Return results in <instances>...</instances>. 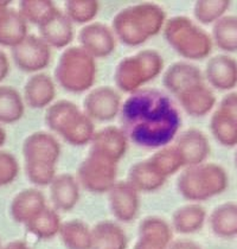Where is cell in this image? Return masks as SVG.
I'll return each instance as SVG.
<instances>
[{
	"label": "cell",
	"instance_id": "obj_37",
	"mask_svg": "<svg viewBox=\"0 0 237 249\" xmlns=\"http://www.w3.org/2000/svg\"><path fill=\"white\" fill-rule=\"evenodd\" d=\"M19 166L15 157L9 152L0 151V186L6 185L17 177Z\"/></svg>",
	"mask_w": 237,
	"mask_h": 249
},
{
	"label": "cell",
	"instance_id": "obj_31",
	"mask_svg": "<svg viewBox=\"0 0 237 249\" xmlns=\"http://www.w3.org/2000/svg\"><path fill=\"white\" fill-rule=\"evenodd\" d=\"M211 131L215 138L224 146L237 144V123L220 109H217L212 115Z\"/></svg>",
	"mask_w": 237,
	"mask_h": 249
},
{
	"label": "cell",
	"instance_id": "obj_6",
	"mask_svg": "<svg viewBox=\"0 0 237 249\" xmlns=\"http://www.w3.org/2000/svg\"><path fill=\"white\" fill-rule=\"evenodd\" d=\"M23 151L29 179L37 185L52 182L53 165L59 153L56 140L47 133H34L25 140Z\"/></svg>",
	"mask_w": 237,
	"mask_h": 249
},
{
	"label": "cell",
	"instance_id": "obj_1",
	"mask_svg": "<svg viewBox=\"0 0 237 249\" xmlns=\"http://www.w3.org/2000/svg\"><path fill=\"white\" fill-rule=\"evenodd\" d=\"M123 133L135 144L159 147L169 144L180 126V115L168 94L142 88L131 94L121 106Z\"/></svg>",
	"mask_w": 237,
	"mask_h": 249
},
{
	"label": "cell",
	"instance_id": "obj_17",
	"mask_svg": "<svg viewBox=\"0 0 237 249\" xmlns=\"http://www.w3.org/2000/svg\"><path fill=\"white\" fill-rule=\"evenodd\" d=\"M176 97L185 112L192 116L206 115L216 104L214 91L204 82L190 87Z\"/></svg>",
	"mask_w": 237,
	"mask_h": 249
},
{
	"label": "cell",
	"instance_id": "obj_25",
	"mask_svg": "<svg viewBox=\"0 0 237 249\" xmlns=\"http://www.w3.org/2000/svg\"><path fill=\"white\" fill-rule=\"evenodd\" d=\"M212 40L225 53L237 51V17L224 16L214 24Z\"/></svg>",
	"mask_w": 237,
	"mask_h": 249
},
{
	"label": "cell",
	"instance_id": "obj_14",
	"mask_svg": "<svg viewBox=\"0 0 237 249\" xmlns=\"http://www.w3.org/2000/svg\"><path fill=\"white\" fill-rule=\"evenodd\" d=\"M205 78L218 90H231L237 86V61L228 55H217L207 61Z\"/></svg>",
	"mask_w": 237,
	"mask_h": 249
},
{
	"label": "cell",
	"instance_id": "obj_23",
	"mask_svg": "<svg viewBox=\"0 0 237 249\" xmlns=\"http://www.w3.org/2000/svg\"><path fill=\"white\" fill-rule=\"evenodd\" d=\"M24 114V97L10 86H0V123L13 124Z\"/></svg>",
	"mask_w": 237,
	"mask_h": 249
},
{
	"label": "cell",
	"instance_id": "obj_26",
	"mask_svg": "<svg viewBox=\"0 0 237 249\" xmlns=\"http://www.w3.org/2000/svg\"><path fill=\"white\" fill-rule=\"evenodd\" d=\"M211 227L215 234L222 237H233L237 235V205H222L214 211L211 216Z\"/></svg>",
	"mask_w": 237,
	"mask_h": 249
},
{
	"label": "cell",
	"instance_id": "obj_40",
	"mask_svg": "<svg viewBox=\"0 0 237 249\" xmlns=\"http://www.w3.org/2000/svg\"><path fill=\"white\" fill-rule=\"evenodd\" d=\"M171 249H202V248L199 247L198 245H196V243L191 242V241L180 240V241H177V242H174L173 245H172Z\"/></svg>",
	"mask_w": 237,
	"mask_h": 249
},
{
	"label": "cell",
	"instance_id": "obj_22",
	"mask_svg": "<svg viewBox=\"0 0 237 249\" xmlns=\"http://www.w3.org/2000/svg\"><path fill=\"white\" fill-rule=\"evenodd\" d=\"M179 152L183 161L197 165L206 158L209 152L206 138L198 131H187L179 140Z\"/></svg>",
	"mask_w": 237,
	"mask_h": 249
},
{
	"label": "cell",
	"instance_id": "obj_11",
	"mask_svg": "<svg viewBox=\"0 0 237 249\" xmlns=\"http://www.w3.org/2000/svg\"><path fill=\"white\" fill-rule=\"evenodd\" d=\"M83 106L90 119L108 121L114 119L121 109V96L112 87L101 86L89 91Z\"/></svg>",
	"mask_w": 237,
	"mask_h": 249
},
{
	"label": "cell",
	"instance_id": "obj_27",
	"mask_svg": "<svg viewBox=\"0 0 237 249\" xmlns=\"http://www.w3.org/2000/svg\"><path fill=\"white\" fill-rule=\"evenodd\" d=\"M126 239L118 227L112 223H101L93 231L94 249H125Z\"/></svg>",
	"mask_w": 237,
	"mask_h": 249
},
{
	"label": "cell",
	"instance_id": "obj_12",
	"mask_svg": "<svg viewBox=\"0 0 237 249\" xmlns=\"http://www.w3.org/2000/svg\"><path fill=\"white\" fill-rule=\"evenodd\" d=\"M80 47L94 58H103L114 51L117 37L113 30L102 23H90L81 29Z\"/></svg>",
	"mask_w": 237,
	"mask_h": 249
},
{
	"label": "cell",
	"instance_id": "obj_42",
	"mask_svg": "<svg viewBox=\"0 0 237 249\" xmlns=\"http://www.w3.org/2000/svg\"><path fill=\"white\" fill-rule=\"evenodd\" d=\"M5 140H6V133H5L4 128H2V127L0 126V147H1V146L4 145Z\"/></svg>",
	"mask_w": 237,
	"mask_h": 249
},
{
	"label": "cell",
	"instance_id": "obj_29",
	"mask_svg": "<svg viewBox=\"0 0 237 249\" xmlns=\"http://www.w3.org/2000/svg\"><path fill=\"white\" fill-rule=\"evenodd\" d=\"M26 228L39 239H50L57 234L58 230H61L57 215L47 208L40 210L34 218H31L26 223Z\"/></svg>",
	"mask_w": 237,
	"mask_h": 249
},
{
	"label": "cell",
	"instance_id": "obj_2",
	"mask_svg": "<svg viewBox=\"0 0 237 249\" xmlns=\"http://www.w3.org/2000/svg\"><path fill=\"white\" fill-rule=\"evenodd\" d=\"M166 20L163 7L152 2H141L122 9L115 15L112 30L122 44L139 47L163 31Z\"/></svg>",
	"mask_w": 237,
	"mask_h": 249
},
{
	"label": "cell",
	"instance_id": "obj_10",
	"mask_svg": "<svg viewBox=\"0 0 237 249\" xmlns=\"http://www.w3.org/2000/svg\"><path fill=\"white\" fill-rule=\"evenodd\" d=\"M39 37L55 49H67L74 39V23L63 11L55 7L38 24Z\"/></svg>",
	"mask_w": 237,
	"mask_h": 249
},
{
	"label": "cell",
	"instance_id": "obj_24",
	"mask_svg": "<svg viewBox=\"0 0 237 249\" xmlns=\"http://www.w3.org/2000/svg\"><path fill=\"white\" fill-rule=\"evenodd\" d=\"M113 210L115 216L122 221H131L136 213V194L134 189L127 184H118L112 190Z\"/></svg>",
	"mask_w": 237,
	"mask_h": 249
},
{
	"label": "cell",
	"instance_id": "obj_21",
	"mask_svg": "<svg viewBox=\"0 0 237 249\" xmlns=\"http://www.w3.org/2000/svg\"><path fill=\"white\" fill-rule=\"evenodd\" d=\"M126 148V134L117 128L103 129L96 134L94 142V154L106 158L112 161V159L122 156Z\"/></svg>",
	"mask_w": 237,
	"mask_h": 249
},
{
	"label": "cell",
	"instance_id": "obj_9",
	"mask_svg": "<svg viewBox=\"0 0 237 249\" xmlns=\"http://www.w3.org/2000/svg\"><path fill=\"white\" fill-rule=\"evenodd\" d=\"M15 64L24 72H36L50 64L51 48L39 36L28 35L23 42L12 48Z\"/></svg>",
	"mask_w": 237,
	"mask_h": 249
},
{
	"label": "cell",
	"instance_id": "obj_43",
	"mask_svg": "<svg viewBox=\"0 0 237 249\" xmlns=\"http://www.w3.org/2000/svg\"><path fill=\"white\" fill-rule=\"evenodd\" d=\"M10 2L11 1H9V0H0V12L10 7Z\"/></svg>",
	"mask_w": 237,
	"mask_h": 249
},
{
	"label": "cell",
	"instance_id": "obj_13",
	"mask_svg": "<svg viewBox=\"0 0 237 249\" xmlns=\"http://www.w3.org/2000/svg\"><path fill=\"white\" fill-rule=\"evenodd\" d=\"M203 82V72L198 67L190 62H174L165 70L163 75V86L165 87L166 90L176 96L190 87Z\"/></svg>",
	"mask_w": 237,
	"mask_h": 249
},
{
	"label": "cell",
	"instance_id": "obj_38",
	"mask_svg": "<svg viewBox=\"0 0 237 249\" xmlns=\"http://www.w3.org/2000/svg\"><path fill=\"white\" fill-rule=\"evenodd\" d=\"M218 109L224 112L225 114L230 116L237 123V91H233V93L223 97Z\"/></svg>",
	"mask_w": 237,
	"mask_h": 249
},
{
	"label": "cell",
	"instance_id": "obj_35",
	"mask_svg": "<svg viewBox=\"0 0 237 249\" xmlns=\"http://www.w3.org/2000/svg\"><path fill=\"white\" fill-rule=\"evenodd\" d=\"M132 180L134 185L144 189V190H153L163 184L164 176L158 171L152 163L139 164L132 170Z\"/></svg>",
	"mask_w": 237,
	"mask_h": 249
},
{
	"label": "cell",
	"instance_id": "obj_36",
	"mask_svg": "<svg viewBox=\"0 0 237 249\" xmlns=\"http://www.w3.org/2000/svg\"><path fill=\"white\" fill-rule=\"evenodd\" d=\"M55 7V4L49 0H23L19 2L18 11L26 23L38 25Z\"/></svg>",
	"mask_w": 237,
	"mask_h": 249
},
{
	"label": "cell",
	"instance_id": "obj_39",
	"mask_svg": "<svg viewBox=\"0 0 237 249\" xmlns=\"http://www.w3.org/2000/svg\"><path fill=\"white\" fill-rule=\"evenodd\" d=\"M10 71V62L9 57L6 56V53L0 49V82L6 78Z\"/></svg>",
	"mask_w": 237,
	"mask_h": 249
},
{
	"label": "cell",
	"instance_id": "obj_19",
	"mask_svg": "<svg viewBox=\"0 0 237 249\" xmlns=\"http://www.w3.org/2000/svg\"><path fill=\"white\" fill-rule=\"evenodd\" d=\"M44 209V197L39 191L24 190L19 192L11 204V215L18 223H28L40 210Z\"/></svg>",
	"mask_w": 237,
	"mask_h": 249
},
{
	"label": "cell",
	"instance_id": "obj_28",
	"mask_svg": "<svg viewBox=\"0 0 237 249\" xmlns=\"http://www.w3.org/2000/svg\"><path fill=\"white\" fill-rule=\"evenodd\" d=\"M100 4L95 0H69L64 4V13L75 24L88 25L99 15Z\"/></svg>",
	"mask_w": 237,
	"mask_h": 249
},
{
	"label": "cell",
	"instance_id": "obj_32",
	"mask_svg": "<svg viewBox=\"0 0 237 249\" xmlns=\"http://www.w3.org/2000/svg\"><path fill=\"white\" fill-rule=\"evenodd\" d=\"M77 197V185L71 177L62 176L52 180V198L58 208L70 209L75 205Z\"/></svg>",
	"mask_w": 237,
	"mask_h": 249
},
{
	"label": "cell",
	"instance_id": "obj_16",
	"mask_svg": "<svg viewBox=\"0 0 237 249\" xmlns=\"http://www.w3.org/2000/svg\"><path fill=\"white\" fill-rule=\"evenodd\" d=\"M56 96L55 81L49 75L38 72L32 75L24 87V101L29 107L38 109L51 106Z\"/></svg>",
	"mask_w": 237,
	"mask_h": 249
},
{
	"label": "cell",
	"instance_id": "obj_20",
	"mask_svg": "<svg viewBox=\"0 0 237 249\" xmlns=\"http://www.w3.org/2000/svg\"><path fill=\"white\" fill-rule=\"evenodd\" d=\"M169 239V227L160 220L150 218L140 227V240L135 249H166Z\"/></svg>",
	"mask_w": 237,
	"mask_h": 249
},
{
	"label": "cell",
	"instance_id": "obj_3",
	"mask_svg": "<svg viewBox=\"0 0 237 249\" xmlns=\"http://www.w3.org/2000/svg\"><path fill=\"white\" fill-rule=\"evenodd\" d=\"M163 34L169 47L185 59H204L212 51V37L187 17L169 18L166 20Z\"/></svg>",
	"mask_w": 237,
	"mask_h": 249
},
{
	"label": "cell",
	"instance_id": "obj_7",
	"mask_svg": "<svg viewBox=\"0 0 237 249\" xmlns=\"http://www.w3.org/2000/svg\"><path fill=\"white\" fill-rule=\"evenodd\" d=\"M45 121L51 129L72 144H85L93 134L91 119L68 100H59L51 105L45 114Z\"/></svg>",
	"mask_w": 237,
	"mask_h": 249
},
{
	"label": "cell",
	"instance_id": "obj_41",
	"mask_svg": "<svg viewBox=\"0 0 237 249\" xmlns=\"http://www.w3.org/2000/svg\"><path fill=\"white\" fill-rule=\"evenodd\" d=\"M2 249H31L26 243L21 242V241H13V242L7 243Z\"/></svg>",
	"mask_w": 237,
	"mask_h": 249
},
{
	"label": "cell",
	"instance_id": "obj_15",
	"mask_svg": "<svg viewBox=\"0 0 237 249\" xmlns=\"http://www.w3.org/2000/svg\"><path fill=\"white\" fill-rule=\"evenodd\" d=\"M80 176L83 184L90 190L103 191L112 185L114 167L108 159L93 154L91 158L82 165Z\"/></svg>",
	"mask_w": 237,
	"mask_h": 249
},
{
	"label": "cell",
	"instance_id": "obj_30",
	"mask_svg": "<svg viewBox=\"0 0 237 249\" xmlns=\"http://www.w3.org/2000/svg\"><path fill=\"white\" fill-rule=\"evenodd\" d=\"M59 231L69 249H90L93 246V232L81 222L66 223Z\"/></svg>",
	"mask_w": 237,
	"mask_h": 249
},
{
	"label": "cell",
	"instance_id": "obj_44",
	"mask_svg": "<svg viewBox=\"0 0 237 249\" xmlns=\"http://www.w3.org/2000/svg\"><path fill=\"white\" fill-rule=\"evenodd\" d=\"M236 164H237V153H236Z\"/></svg>",
	"mask_w": 237,
	"mask_h": 249
},
{
	"label": "cell",
	"instance_id": "obj_18",
	"mask_svg": "<svg viewBox=\"0 0 237 249\" xmlns=\"http://www.w3.org/2000/svg\"><path fill=\"white\" fill-rule=\"evenodd\" d=\"M28 23L18 10L7 7L0 12V45L17 47L28 36Z\"/></svg>",
	"mask_w": 237,
	"mask_h": 249
},
{
	"label": "cell",
	"instance_id": "obj_5",
	"mask_svg": "<svg viewBox=\"0 0 237 249\" xmlns=\"http://www.w3.org/2000/svg\"><path fill=\"white\" fill-rule=\"evenodd\" d=\"M163 68L164 59L158 51L153 49L140 50L118 62L114 71L115 86L131 95L158 77Z\"/></svg>",
	"mask_w": 237,
	"mask_h": 249
},
{
	"label": "cell",
	"instance_id": "obj_8",
	"mask_svg": "<svg viewBox=\"0 0 237 249\" xmlns=\"http://www.w3.org/2000/svg\"><path fill=\"white\" fill-rule=\"evenodd\" d=\"M227 173L217 165H204L185 172L180 177V191L190 199H206L225 190Z\"/></svg>",
	"mask_w": 237,
	"mask_h": 249
},
{
	"label": "cell",
	"instance_id": "obj_33",
	"mask_svg": "<svg viewBox=\"0 0 237 249\" xmlns=\"http://www.w3.org/2000/svg\"><path fill=\"white\" fill-rule=\"evenodd\" d=\"M229 7H230L229 0H217V1L199 0L196 1L193 6V15L199 23L209 25V24H215L220 18L224 17Z\"/></svg>",
	"mask_w": 237,
	"mask_h": 249
},
{
	"label": "cell",
	"instance_id": "obj_4",
	"mask_svg": "<svg viewBox=\"0 0 237 249\" xmlns=\"http://www.w3.org/2000/svg\"><path fill=\"white\" fill-rule=\"evenodd\" d=\"M96 59L81 47L64 49L55 68V80L69 93H83L95 83Z\"/></svg>",
	"mask_w": 237,
	"mask_h": 249
},
{
	"label": "cell",
	"instance_id": "obj_34",
	"mask_svg": "<svg viewBox=\"0 0 237 249\" xmlns=\"http://www.w3.org/2000/svg\"><path fill=\"white\" fill-rule=\"evenodd\" d=\"M205 211L199 207H186L174 215V228L179 232H193L203 226Z\"/></svg>",
	"mask_w": 237,
	"mask_h": 249
}]
</instances>
